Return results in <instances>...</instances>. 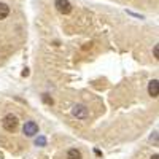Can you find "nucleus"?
Instances as JSON below:
<instances>
[{"label":"nucleus","mask_w":159,"mask_h":159,"mask_svg":"<svg viewBox=\"0 0 159 159\" xmlns=\"http://www.w3.org/2000/svg\"><path fill=\"white\" fill-rule=\"evenodd\" d=\"M2 124H3L5 130H8V132H15V130L18 129V126H19V121H18V118L13 115V113H8V115L3 118Z\"/></svg>","instance_id":"nucleus-1"},{"label":"nucleus","mask_w":159,"mask_h":159,"mask_svg":"<svg viewBox=\"0 0 159 159\" xmlns=\"http://www.w3.org/2000/svg\"><path fill=\"white\" fill-rule=\"evenodd\" d=\"M56 8L62 15H70L72 13V3L69 0H56Z\"/></svg>","instance_id":"nucleus-2"},{"label":"nucleus","mask_w":159,"mask_h":159,"mask_svg":"<svg viewBox=\"0 0 159 159\" xmlns=\"http://www.w3.org/2000/svg\"><path fill=\"white\" fill-rule=\"evenodd\" d=\"M22 132H24V135L32 137V135H35L38 132V124L35 121H27L24 124V127H22Z\"/></svg>","instance_id":"nucleus-3"},{"label":"nucleus","mask_w":159,"mask_h":159,"mask_svg":"<svg viewBox=\"0 0 159 159\" xmlns=\"http://www.w3.org/2000/svg\"><path fill=\"white\" fill-rule=\"evenodd\" d=\"M72 113H73V116H76V118H80V119L88 118V110L83 107V105H75L73 110H72Z\"/></svg>","instance_id":"nucleus-4"},{"label":"nucleus","mask_w":159,"mask_h":159,"mask_svg":"<svg viewBox=\"0 0 159 159\" xmlns=\"http://www.w3.org/2000/svg\"><path fill=\"white\" fill-rule=\"evenodd\" d=\"M148 94L151 96V97H157V94H159V81L157 80H151L150 81V84H148Z\"/></svg>","instance_id":"nucleus-5"},{"label":"nucleus","mask_w":159,"mask_h":159,"mask_svg":"<svg viewBox=\"0 0 159 159\" xmlns=\"http://www.w3.org/2000/svg\"><path fill=\"white\" fill-rule=\"evenodd\" d=\"M8 15H10V7H8L7 3H2V2H0V21L5 19Z\"/></svg>","instance_id":"nucleus-6"},{"label":"nucleus","mask_w":159,"mask_h":159,"mask_svg":"<svg viewBox=\"0 0 159 159\" xmlns=\"http://www.w3.org/2000/svg\"><path fill=\"white\" fill-rule=\"evenodd\" d=\"M67 159H83V156H81V153H80L76 148H72L67 153Z\"/></svg>","instance_id":"nucleus-7"},{"label":"nucleus","mask_w":159,"mask_h":159,"mask_svg":"<svg viewBox=\"0 0 159 159\" xmlns=\"http://www.w3.org/2000/svg\"><path fill=\"white\" fill-rule=\"evenodd\" d=\"M37 145H40V147H43V145L46 143V139L45 137H40V139H37V142H35Z\"/></svg>","instance_id":"nucleus-8"},{"label":"nucleus","mask_w":159,"mask_h":159,"mask_svg":"<svg viewBox=\"0 0 159 159\" xmlns=\"http://www.w3.org/2000/svg\"><path fill=\"white\" fill-rule=\"evenodd\" d=\"M154 57H156V59L159 57V46H157V45L154 46Z\"/></svg>","instance_id":"nucleus-9"},{"label":"nucleus","mask_w":159,"mask_h":159,"mask_svg":"<svg viewBox=\"0 0 159 159\" xmlns=\"http://www.w3.org/2000/svg\"><path fill=\"white\" fill-rule=\"evenodd\" d=\"M150 159H159V156H157V154H153V156H151Z\"/></svg>","instance_id":"nucleus-10"}]
</instances>
